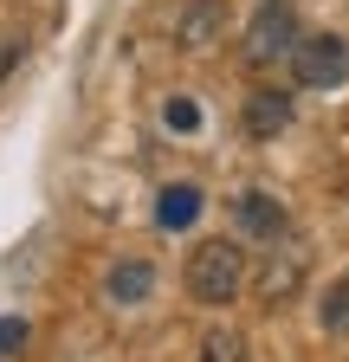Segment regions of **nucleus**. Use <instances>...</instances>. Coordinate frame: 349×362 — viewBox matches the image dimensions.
<instances>
[{
    "instance_id": "nucleus-5",
    "label": "nucleus",
    "mask_w": 349,
    "mask_h": 362,
    "mask_svg": "<svg viewBox=\"0 0 349 362\" xmlns=\"http://www.w3.org/2000/svg\"><path fill=\"white\" fill-rule=\"evenodd\" d=\"M233 233H239V240H252V246H272V240H285V233H291V214H285L266 188H246V194L233 201Z\"/></svg>"
},
{
    "instance_id": "nucleus-6",
    "label": "nucleus",
    "mask_w": 349,
    "mask_h": 362,
    "mask_svg": "<svg viewBox=\"0 0 349 362\" xmlns=\"http://www.w3.org/2000/svg\"><path fill=\"white\" fill-rule=\"evenodd\" d=\"M272 252H278V259L266 265V279H259V285H266V304H285V298L304 285V272H311V252H304L291 233H285V240H272Z\"/></svg>"
},
{
    "instance_id": "nucleus-14",
    "label": "nucleus",
    "mask_w": 349,
    "mask_h": 362,
    "mask_svg": "<svg viewBox=\"0 0 349 362\" xmlns=\"http://www.w3.org/2000/svg\"><path fill=\"white\" fill-rule=\"evenodd\" d=\"M20 52H26V39L20 33H0V84H7V71L20 65Z\"/></svg>"
},
{
    "instance_id": "nucleus-7",
    "label": "nucleus",
    "mask_w": 349,
    "mask_h": 362,
    "mask_svg": "<svg viewBox=\"0 0 349 362\" xmlns=\"http://www.w3.org/2000/svg\"><path fill=\"white\" fill-rule=\"evenodd\" d=\"M201 207H207V194L194 188V181H168V188L155 194V226L162 233H188V226L201 220Z\"/></svg>"
},
{
    "instance_id": "nucleus-13",
    "label": "nucleus",
    "mask_w": 349,
    "mask_h": 362,
    "mask_svg": "<svg viewBox=\"0 0 349 362\" xmlns=\"http://www.w3.org/2000/svg\"><path fill=\"white\" fill-rule=\"evenodd\" d=\"M26 349V317H0V356H20Z\"/></svg>"
},
{
    "instance_id": "nucleus-10",
    "label": "nucleus",
    "mask_w": 349,
    "mask_h": 362,
    "mask_svg": "<svg viewBox=\"0 0 349 362\" xmlns=\"http://www.w3.org/2000/svg\"><path fill=\"white\" fill-rule=\"evenodd\" d=\"M317 317H324V330H330V337H349V279H336V285L324 291Z\"/></svg>"
},
{
    "instance_id": "nucleus-1",
    "label": "nucleus",
    "mask_w": 349,
    "mask_h": 362,
    "mask_svg": "<svg viewBox=\"0 0 349 362\" xmlns=\"http://www.w3.org/2000/svg\"><path fill=\"white\" fill-rule=\"evenodd\" d=\"M182 285H188L194 304H233L246 291V252H239V240H201L188 252Z\"/></svg>"
},
{
    "instance_id": "nucleus-12",
    "label": "nucleus",
    "mask_w": 349,
    "mask_h": 362,
    "mask_svg": "<svg viewBox=\"0 0 349 362\" xmlns=\"http://www.w3.org/2000/svg\"><path fill=\"white\" fill-rule=\"evenodd\" d=\"M201 362H246V349H239L233 330H207L201 337Z\"/></svg>"
},
{
    "instance_id": "nucleus-4",
    "label": "nucleus",
    "mask_w": 349,
    "mask_h": 362,
    "mask_svg": "<svg viewBox=\"0 0 349 362\" xmlns=\"http://www.w3.org/2000/svg\"><path fill=\"white\" fill-rule=\"evenodd\" d=\"M291 90H278V84H252V98L239 104V136L246 143H272V136H285L291 129Z\"/></svg>"
},
{
    "instance_id": "nucleus-8",
    "label": "nucleus",
    "mask_w": 349,
    "mask_h": 362,
    "mask_svg": "<svg viewBox=\"0 0 349 362\" xmlns=\"http://www.w3.org/2000/svg\"><path fill=\"white\" fill-rule=\"evenodd\" d=\"M220 26H227V0H194L182 13V45L188 52H207V45H220Z\"/></svg>"
},
{
    "instance_id": "nucleus-9",
    "label": "nucleus",
    "mask_w": 349,
    "mask_h": 362,
    "mask_svg": "<svg viewBox=\"0 0 349 362\" xmlns=\"http://www.w3.org/2000/svg\"><path fill=\"white\" fill-rule=\"evenodd\" d=\"M104 291H110L117 304H143V298L155 291V265H149V259H123V265H110Z\"/></svg>"
},
{
    "instance_id": "nucleus-3",
    "label": "nucleus",
    "mask_w": 349,
    "mask_h": 362,
    "mask_svg": "<svg viewBox=\"0 0 349 362\" xmlns=\"http://www.w3.org/2000/svg\"><path fill=\"white\" fill-rule=\"evenodd\" d=\"M291 45H297V13H291V0H266V7L252 13V26H246V65L266 71V65L291 59Z\"/></svg>"
},
{
    "instance_id": "nucleus-2",
    "label": "nucleus",
    "mask_w": 349,
    "mask_h": 362,
    "mask_svg": "<svg viewBox=\"0 0 349 362\" xmlns=\"http://www.w3.org/2000/svg\"><path fill=\"white\" fill-rule=\"evenodd\" d=\"M291 78L304 90H336L349 78V45H343V33H297V45H291Z\"/></svg>"
},
{
    "instance_id": "nucleus-11",
    "label": "nucleus",
    "mask_w": 349,
    "mask_h": 362,
    "mask_svg": "<svg viewBox=\"0 0 349 362\" xmlns=\"http://www.w3.org/2000/svg\"><path fill=\"white\" fill-rule=\"evenodd\" d=\"M162 123H168L174 136H194V129H201V104H194V98H168V104H162Z\"/></svg>"
}]
</instances>
